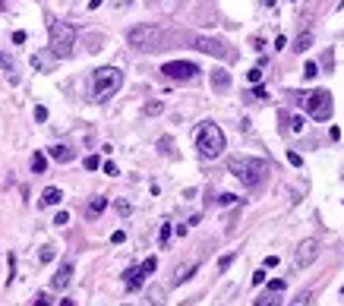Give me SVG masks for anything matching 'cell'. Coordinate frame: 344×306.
<instances>
[{"instance_id":"obj_34","label":"cell","mask_w":344,"mask_h":306,"mask_svg":"<svg viewBox=\"0 0 344 306\" xmlns=\"http://www.w3.org/2000/svg\"><path fill=\"white\" fill-rule=\"evenodd\" d=\"M114 205H117V211H120V215H130V211H133V205H130V202H123V199H120V202H114Z\"/></svg>"},{"instance_id":"obj_14","label":"cell","mask_w":344,"mask_h":306,"mask_svg":"<svg viewBox=\"0 0 344 306\" xmlns=\"http://www.w3.org/2000/svg\"><path fill=\"white\" fill-rule=\"evenodd\" d=\"M60 199H63V193H60L57 186H48V190L41 193V205H57Z\"/></svg>"},{"instance_id":"obj_6","label":"cell","mask_w":344,"mask_h":306,"mask_svg":"<svg viewBox=\"0 0 344 306\" xmlns=\"http://www.w3.org/2000/svg\"><path fill=\"white\" fill-rule=\"evenodd\" d=\"M297 101L306 107V114L313 117V120H329L332 110H335L332 95L325 89H316V92H309V95H297Z\"/></svg>"},{"instance_id":"obj_36","label":"cell","mask_w":344,"mask_h":306,"mask_svg":"<svg viewBox=\"0 0 344 306\" xmlns=\"http://www.w3.org/2000/svg\"><path fill=\"white\" fill-rule=\"evenodd\" d=\"M54 259V246H45V250H41V262H51Z\"/></svg>"},{"instance_id":"obj_39","label":"cell","mask_w":344,"mask_h":306,"mask_svg":"<svg viewBox=\"0 0 344 306\" xmlns=\"http://www.w3.org/2000/svg\"><path fill=\"white\" fill-rule=\"evenodd\" d=\"M123 240H126L123 231H114V234H111V243H123Z\"/></svg>"},{"instance_id":"obj_37","label":"cell","mask_w":344,"mask_h":306,"mask_svg":"<svg viewBox=\"0 0 344 306\" xmlns=\"http://www.w3.org/2000/svg\"><path fill=\"white\" fill-rule=\"evenodd\" d=\"M287 161H290V164H294V167H300V164H303V158H300L297 152H287Z\"/></svg>"},{"instance_id":"obj_5","label":"cell","mask_w":344,"mask_h":306,"mask_svg":"<svg viewBox=\"0 0 344 306\" xmlns=\"http://www.w3.org/2000/svg\"><path fill=\"white\" fill-rule=\"evenodd\" d=\"M48 35H51V54H54V57H70L73 54L76 29H73L70 22H51Z\"/></svg>"},{"instance_id":"obj_17","label":"cell","mask_w":344,"mask_h":306,"mask_svg":"<svg viewBox=\"0 0 344 306\" xmlns=\"http://www.w3.org/2000/svg\"><path fill=\"white\" fill-rule=\"evenodd\" d=\"M196 268H199V265H180V268H177V275H174V284H183L186 278H193V275H196Z\"/></svg>"},{"instance_id":"obj_12","label":"cell","mask_w":344,"mask_h":306,"mask_svg":"<svg viewBox=\"0 0 344 306\" xmlns=\"http://www.w3.org/2000/svg\"><path fill=\"white\" fill-rule=\"evenodd\" d=\"M48 155L54 158V161H63V164L76 158V155H73V149H66V146H51V149H48Z\"/></svg>"},{"instance_id":"obj_18","label":"cell","mask_w":344,"mask_h":306,"mask_svg":"<svg viewBox=\"0 0 344 306\" xmlns=\"http://www.w3.org/2000/svg\"><path fill=\"white\" fill-rule=\"evenodd\" d=\"M105 208H108V199L105 196H95V199H92V205H89V218H98Z\"/></svg>"},{"instance_id":"obj_35","label":"cell","mask_w":344,"mask_h":306,"mask_svg":"<svg viewBox=\"0 0 344 306\" xmlns=\"http://www.w3.org/2000/svg\"><path fill=\"white\" fill-rule=\"evenodd\" d=\"M54 224H60V227L70 224V215H66V211H57V215H54Z\"/></svg>"},{"instance_id":"obj_23","label":"cell","mask_w":344,"mask_h":306,"mask_svg":"<svg viewBox=\"0 0 344 306\" xmlns=\"http://www.w3.org/2000/svg\"><path fill=\"white\" fill-rule=\"evenodd\" d=\"M139 268H142V275H152V271L158 268V259H155V256H149V259H145V262H142Z\"/></svg>"},{"instance_id":"obj_45","label":"cell","mask_w":344,"mask_h":306,"mask_svg":"<svg viewBox=\"0 0 344 306\" xmlns=\"http://www.w3.org/2000/svg\"><path fill=\"white\" fill-rule=\"evenodd\" d=\"M265 6H275V0H265Z\"/></svg>"},{"instance_id":"obj_24","label":"cell","mask_w":344,"mask_h":306,"mask_svg":"<svg viewBox=\"0 0 344 306\" xmlns=\"http://www.w3.org/2000/svg\"><path fill=\"white\" fill-rule=\"evenodd\" d=\"M82 164H85V171H98V167H101V158H98V155H89Z\"/></svg>"},{"instance_id":"obj_3","label":"cell","mask_w":344,"mask_h":306,"mask_svg":"<svg viewBox=\"0 0 344 306\" xmlns=\"http://www.w3.org/2000/svg\"><path fill=\"white\" fill-rule=\"evenodd\" d=\"M120 86H123V73H120L117 66H101V70L92 73V98L95 101L111 98Z\"/></svg>"},{"instance_id":"obj_2","label":"cell","mask_w":344,"mask_h":306,"mask_svg":"<svg viewBox=\"0 0 344 306\" xmlns=\"http://www.w3.org/2000/svg\"><path fill=\"white\" fill-rule=\"evenodd\" d=\"M126 41H130V48L152 54V51H161V45H165V32H161L158 25H149V22L133 25V29L126 32Z\"/></svg>"},{"instance_id":"obj_9","label":"cell","mask_w":344,"mask_h":306,"mask_svg":"<svg viewBox=\"0 0 344 306\" xmlns=\"http://www.w3.org/2000/svg\"><path fill=\"white\" fill-rule=\"evenodd\" d=\"M316 259H319V243H316L313 237H309V240H300L297 253H294V265L297 268H309Z\"/></svg>"},{"instance_id":"obj_8","label":"cell","mask_w":344,"mask_h":306,"mask_svg":"<svg viewBox=\"0 0 344 306\" xmlns=\"http://www.w3.org/2000/svg\"><path fill=\"white\" fill-rule=\"evenodd\" d=\"M161 73L168 76V79H174V82H193L196 76H199V66L190 63V60H171L161 66Z\"/></svg>"},{"instance_id":"obj_40","label":"cell","mask_w":344,"mask_h":306,"mask_svg":"<svg viewBox=\"0 0 344 306\" xmlns=\"http://www.w3.org/2000/svg\"><path fill=\"white\" fill-rule=\"evenodd\" d=\"M35 120H48V107H35Z\"/></svg>"},{"instance_id":"obj_11","label":"cell","mask_w":344,"mask_h":306,"mask_svg":"<svg viewBox=\"0 0 344 306\" xmlns=\"http://www.w3.org/2000/svg\"><path fill=\"white\" fill-rule=\"evenodd\" d=\"M70 281H73V265H60L51 284H54V291H63V287H70Z\"/></svg>"},{"instance_id":"obj_29","label":"cell","mask_w":344,"mask_h":306,"mask_svg":"<svg viewBox=\"0 0 344 306\" xmlns=\"http://www.w3.org/2000/svg\"><path fill=\"white\" fill-rule=\"evenodd\" d=\"M230 262H234V253L221 256V259H218V271H228V268H230Z\"/></svg>"},{"instance_id":"obj_43","label":"cell","mask_w":344,"mask_h":306,"mask_svg":"<svg viewBox=\"0 0 344 306\" xmlns=\"http://www.w3.org/2000/svg\"><path fill=\"white\" fill-rule=\"evenodd\" d=\"M105 174H108V177H117V164H111V161H108V164H105Z\"/></svg>"},{"instance_id":"obj_25","label":"cell","mask_w":344,"mask_h":306,"mask_svg":"<svg viewBox=\"0 0 344 306\" xmlns=\"http://www.w3.org/2000/svg\"><path fill=\"white\" fill-rule=\"evenodd\" d=\"M0 70H6V73H10V79L16 82V76H13V60H10L6 54H0Z\"/></svg>"},{"instance_id":"obj_33","label":"cell","mask_w":344,"mask_h":306,"mask_svg":"<svg viewBox=\"0 0 344 306\" xmlns=\"http://www.w3.org/2000/svg\"><path fill=\"white\" fill-rule=\"evenodd\" d=\"M269 291H272V294H281V291H285V281H281V278H272V281H269Z\"/></svg>"},{"instance_id":"obj_32","label":"cell","mask_w":344,"mask_h":306,"mask_svg":"<svg viewBox=\"0 0 344 306\" xmlns=\"http://www.w3.org/2000/svg\"><path fill=\"white\" fill-rule=\"evenodd\" d=\"M218 202H221V205H237V196H234V193H221Z\"/></svg>"},{"instance_id":"obj_26","label":"cell","mask_w":344,"mask_h":306,"mask_svg":"<svg viewBox=\"0 0 344 306\" xmlns=\"http://www.w3.org/2000/svg\"><path fill=\"white\" fill-rule=\"evenodd\" d=\"M168 240H171V224H161V231H158V243H161V246H168Z\"/></svg>"},{"instance_id":"obj_31","label":"cell","mask_w":344,"mask_h":306,"mask_svg":"<svg viewBox=\"0 0 344 306\" xmlns=\"http://www.w3.org/2000/svg\"><path fill=\"white\" fill-rule=\"evenodd\" d=\"M54 300H51V294H38L35 300H32V306H51Z\"/></svg>"},{"instance_id":"obj_27","label":"cell","mask_w":344,"mask_h":306,"mask_svg":"<svg viewBox=\"0 0 344 306\" xmlns=\"http://www.w3.org/2000/svg\"><path fill=\"white\" fill-rule=\"evenodd\" d=\"M309 300H313V291H303V294H300L290 306H309Z\"/></svg>"},{"instance_id":"obj_15","label":"cell","mask_w":344,"mask_h":306,"mask_svg":"<svg viewBox=\"0 0 344 306\" xmlns=\"http://www.w3.org/2000/svg\"><path fill=\"white\" fill-rule=\"evenodd\" d=\"M309 48H313V35H309V29H306V32H300V38L294 41V51L303 54V51H309Z\"/></svg>"},{"instance_id":"obj_28","label":"cell","mask_w":344,"mask_h":306,"mask_svg":"<svg viewBox=\"0 0 344 306\" xmlns=\"http://www.w3.org/2000/svg\"><path fill=\"white\" fill-rule=\"evenodd\" d=\"M303 76H306V79H316V76H319V66H316L313 60H309V63L303 66Z\"/></svg>"},{"instance_id":"obj_38","label":"cell","mask_w":344,"mask_h":306,"mask_svg":"<svg viewBox=\"0 0 344 306\" xmlns=\"http://www.w3.org/2000/svg\"><path fill=\"white\" fill-rule=\"evenodd\" d=\"M290 130H294V133L303 130V117H294V120H290Z\"/></svg>"},{"instance_id":"obj_44","label":"cell","mask_w":344,"mask_h":306,"mask_svg":"<svg viewBox=\"0 0 344 306\" xmlns=\"http://www.w3.org/2000/svg\"><path fill=\"white\" fill-rule=\"evenodd\" d=\"M101 3H105V0H89V10H98Z\"/></svg>"},{"instance_id":"obj_47","label":"cell","mask_w":344,"mask_h":306,"mask_svg":"<svg viewBox=\"0 0 344 306\" xmlns=\"http://www.w3.org/2000/svg\"><path fill=\"white\" fill-rule=\"evenodd\" d=\"M341 297H344V287H341Z\"/></svg>"},{"instance_id":"obj_7","label":"cell","mask_w":344,"mask_h":306,"mask_svg":"<svg viewBox=\"0 0 344 306\" xmlns=\"http://www.w3.org/2000/svg\"><path fill=\"white\" fill-rule=\"evenodd\" d=\"M190 45L196 51H202V54H212V57H218V60H230L234 57V51H230L221 38H209V35H193L190 38Z\"/></svg>"},{"instance_id":"obj_22","label":"cell","mask_w":344,"mask_h":306,"mask_svg":"<svg viewBox=\"0 0 344 306\" xmlns=\"http://www.w3.org/2000/svg\"><path fill=\"white\" fill-rule=\"evenodd\" d=\"M149 300H152V306H165V291H161V287H152Z\"/></svg>"},{"instance_id":"obj_16","label":"cell","mask_w":344,"mask_h":306,"mask_svg":"<svg viewBox=\"0 0 344 306\" xmlns=\"http://www.w3.org/2000/svg\"><path fill=\"white\" fill-rule=\"evenodd\" d=\"M51 57H54V54H51ZM51 57H48V54H32V66L41 70V73H48V70H51Z\"/></svg>"},{"instance_id":"obj_30","label":"cell","mask_w":344,"mask_h":306,"mask_svg":"<svg viewBox=\"0 0 344 306\" xmlns=\"http://www.w3.org/2000/svg\"><path fill=\"white\" fill-rule=\"evenodd\" d=\"M246 76H249V82H253V86H259V79H262V66H253V70H249Z\"/></svg>"},{"instance_id":"obj_4","label":"cell","mask_w":344,"mask_h":306,"mask_svg":"<svg viewBox=\"0 0 344 306\" xmlns=\"http://www.w3.org/2000/svg\"><path fill=\"white\" fill-rule=\"evenodd\" d=\"M196 149H199L202 158H218L221 152H225V133H221V126L218 123L199 126V133H196Z\"/></svg>"},{"instance_id":"obj_21","label":"cell","mask_w":344,"mask_h":306,"mask_svg":"<svg viewBox=\"0 0 344 306\" xmlns=\"http://www.w3.org/2000/svg\"><path fill=\"white\" fill-rule=\"evenodd\" d=\"M161 110H165V104H161V101H149V104L142 107V114H145V117H155V114H161Z\"/></svg>"},{"instance_id":"obj_13","label":"cell","mask_w":344,"mask_h":306,"mask_svg":"<svg viewBox=\"0 0 344 306\" xmlns=\"http://www.w3.org/2000/svg\"><path fill=\"white\" fill-rule=\"evenodd\" d=\"M123 281H126V287H130V291H139V287H142V281H145L142 268H130V271H126V278H123Z\"/></svg>"},{"instance_id":"obj_10","label":"cell","mask_w":344,"mask_h":306,"mask_svg":"<svg viewBox=\"0 0 344 306\" xmlns=\"http://www.w3.org/2000/svg\"><path fill=\"white\" fill-rule=\"evenodd\" d=\"M209 82H212V89H215V92H228V89H230V73L218 66V70H212Z\"/></svg>"},{"instance_id":"obj_41","label":"cell","mask_w":344,"mask_h":306,"mask_svg":"<svg viewBox=\"0 0 344 306\" xmlns=\"http://www.w3.org/2000/svg\"><path fill=\"white\" fill-rule=\"evenodd\" d=\"M253 98H269V92H265L262 86H256V89H253Z\"/></svg>"},{"instance_id":"obj_19","label":"cell","mask_w":344,"mask_h":306,"mask_svg":"<svg viewBox=\"0 0 344 306\" xmlns=\"http://www.w3.org/2000/svg\"><path fill=\"white\" fill-rule=\"evenodd\" d=\"M256 306H281V297L269 291L265 297H259V300H256Z\"/></svg>"},{"instance_id":"obj_1","label":"cell","mask_w":344,"mask_h":306,"mask_svg":"<svg viewBox=\"0 0 344 306\" xmlns=\"http://www.w3.org/2000/svg\"><path fill=\"white\" fill-rule=\"evenodd\" d=\"M228 171L237 177L243 186H259L269 174V164L262 158H246V155H234L228 161Z\"/></svg>"},{"instance_id":"obj_20","label":"cell","mask_w":344,"mask_h":306,"mask_svg":"<svg viewBox=\"0 0 344 306\" xmlns=\"http://www.w3.org/2000/svg\"><path fill=\"white\" fill-rule=\"evenodd\" d=\"M32 171H35V174H45V171H48V158L41 155V152H38L35 158H32Z\"/></svg>"},{"instance_id":"obj_46","label":"cell","mask_w":344,"mask_h":306,"mask_svg":"<svg viewBox=\"0 0 344 306\" xmlns=\"http://www.w3.org/2000/svg\"><path fill=\"white\" fill-rule=\"evenodd\" d=\"M60 306H73V303H70V300H63V303H60Z\"/></svg>"},{"instance_id":"obj_42","label":"cell","mask_w":344,"mask_h":306,"mask_svg":"<svg viewBox=\"0 0 344 306\" xmlns=\"http://www.w3.org/2000/svg\"><path fill=\"white\" fill-rule=\"evenodd\" d=\"M262 281H265V268H259V271L253 275V284H262Z\"/></svg>"}]
</instances>
